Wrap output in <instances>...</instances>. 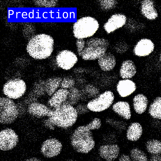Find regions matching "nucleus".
<instances>
[{"label":"nucleus","instance_id":"0eeeda50","mask_svg":"<svg viewBox=\"0 0 161 161\" xmlns=\"http://www.w3.org/2000/svg\"><path fill=\"white\" fill-rule=\"evenodd\" d=\"M114 98L113 93L106 91L88 102V109L94 112H100L108 109L113 104Z\"/></svg>","mask_w":161,"mask_h":161},{"label":"nucleus","instance_id":"6ab92c4d","mask_svg":"<svg viewBox=\"0 0 161 161\" xmlns=\"http://www.w3.org/2000/svg\"><path fill=\"white\" fill-rule=\"evenodd\" d=\"M141 9L142 14L149 19H154L158 17L157 12L155 8L153 1L145 0L142 1Z\"/></svg>","mask_w":161,"mask_h":161},{"label":"nucleus","instance_id":"f03ea898","mask_svg":"<svg viewBox=\"0 0 161 161\" xmlns=\"http://www.w3.org/2000/svg\"><path fill=\"white\" fill-rule=\"evenodd\" d=\"M76 45L78 55L85 60L98 59L106 52L109 45L108 40L92 38L86 40L78 39Z\"/></svg>","mask_w":161,"mask_h":161},{"label":"nucleus","instance_id":"9b49d317","mask_svg":"<svg viewBox=\"0 0 161 161\" xmlns=\"http://www.w3.org/2000/svg\"><path fill=\"white\" fill-rule=\"evenodd\" d=\"M62 147L61 142L55 138L49 139L42 143L41 152L45 157L51 158L57 156L61 151Z\"/></svg>","mask_w":161,"mask_h":161},{"label":"nucleus","instance_id":"7c9ffc66","mask_svg":"<svg viewBox=\"0 0 161 161\" xmlns=\"http://www.w3.org/2000/svg\"><path fill=\"white\" fill-rule=\"evenodd\" d=\"M78 114H83L86 113L88 111V108L87 105H86L83 104H80L78 105L76 108H75Z\"/></svg>","mask_w":161,"mask_h":161},{"label":"nucleus","instance_id":"1a4fd4ad","mask_svg":"<svg viewBox=\"0 0 161 161\" xmlns=\"http://www.w3.org/2000/svg\"><path fill=\"white\" fill-rule=\"evenodd\" d=\"M18 142V136L11 129H7L1 131L0 148L1 150L5 151L13 149Z\"/></svg>","mask_w":161,"mask_h":161},{"label":"nucleus","instance_id":"f8f14e48","mask_svg":"<svg viewBox=\"0 0 161 161\" xmlns=\"http://www.w3.org/2000/svg\"><path fill=\"white\" fill-rule=\"evenodd\" d=\"M126 20V17L124 14H114L105 24L104 29L107 33H109L124 26Z\"/></svg>","mask_w":161,"mask_h":161},{"label":"nucleus","instance_id":"4be33fe9","mask_svg":"<svg viewBox=\"0 0 161 161\" xmlns=\"http://www.w3.org/2000/svg\"><path fill=\"white\" fill-rule=\"evenodd\" d=\"M142 133V128L140 124L137 122L133 123L128 128L126 137L130 141H136L140 138Z\"/></svg>","mask_w":161,"mask_h":161},{"label":"nucleus","instance_id":"39448f33","mask_svg":"<svg viewBox=\"0 0 161 161\" xmlns=\"http://www.w3.org/2000/svg\"><path fill=\"white\" fill-rule=\"evenodd\" d=\"M99 27L97 21L94 18L86 16L78 19L73 25L74 36L82 39L92 36Z\"/></svg>","mask_w":161,"mask_h":161},{"label":"nucleus","instance_id":"f704fd0d","mask_svg":"<svg viewBox=\"0 0 161 161\" xmlns=\"http://www.w3.org/2000/svg\"><path fill=\"white\" fill-rule=\"evenodd\" d=\"M27 160H31V161H38L40 160V159H38L35 158H31L30 159H27Z\"/></svg>","mask_w":161,"mask_h":161},{"label":"nucleus","instance_id":"bb28decb","mask_svg":"<svg viewBox=\"0 0 161 161\" xmlns=\"http://www.w3.org/2000/svg\"><path fill=\"white\" fill-rule=\"evenodd\" d=\"M147 151L153 154H159L161 152V143L160 141L155 139L150 140L146 143Z\"/></svg>","mask_w":161,"mask_h":161},{"label":"nucleus","instance_id":"412c9836","mask_svg":"<svg viewBox=\"0 0 161 161\" xmlns=\"http://www.w3.org/2000/svg\"><path fill=\"white\" fill-rule=\"evenodd\" d=\"M112 109L115 113L126 119H129L130 118V107L127 102H118L113 105Z\"/></svg>","mask_w":161,"mask_h":161},{"label":"nucleus","instance_id":"7ed1b4c3","mask_svg":"<svg viewBox=\"0 0 161 161\" xmlns=\"http://www.w3.org/2000/svg\"><path fill=\"white\" fill-rule=\"evenodd\" d=\"M54 41L50 36L40 34L33 37L29 41L27 51L33 58L38 59L46 58L51 54Z\"/></svg>","mask_w":161,"mask_h":161},{"label":"nucleus","instance_id":"c85d7f7f","mask_svg":"<svg viewBox=\"0 0 161 161\" xmlns=\"http://www.w3.org/2000/svg\"><path fill=\"white\" fill-rule=\"evenodd\" d=\"M75 84V81L73 78L66 77L62 78L60 87L65 89H70L74 87Z\"/></svg>","mask_w":161,"mask_h":161},{"label":"nucleus","instance_id":"f3484780","mask_svg":"<svg viewBox=\"0 0 161 161\" xmlns=\"http://www.w3.org/2000/svg\"><path fill=\"white\" fill-rule=\"evenodd\" d=\"M98 64L104 71H109L114 67L116 59L114 56L109 52L105 53L98 60Z\"/></svg>","mask_w":161,"mask_h":161},{"label":"nucleus","instance_id":"aec40b11","mask_svg":"<svg viewBox=\"0 0 161 161\" xmlns=\"http://www.w3.org/2000/svg\"><path fill=\"white\" fill-rule=\"evenodd\" d=\"M51 110L50 108L43 104L35 102L29 105L27 112L32 115L37 117H42L47 116Z\"/></svg>","mask_w":161,"mask_h":161},{"label":"nucleus","instance_id":"4468645a","mask_svg":"<svg viewBox=\"0 0 161 161\" xmlns=\"http://www.w3.org/2000/svg\"><path fill=\"white\" fill-rule=\"evenodd\" d=\"M120 148L117 144H110L101 146L99 149L100 156L107 161H113L118 156Z\"/></svg>","mask_w":161,"mask_h":161},{"label":"nucleus","instance_id":"b1692460","mask_svg":"<svg viewBox=\"0 0 161 161\" xmlns=\"http://www.w3.org/2000/svg\"><path fill=\"white\" fill-rule=\"evenodd\" d=\"M62 80V78L56 77L49 78L44 80L46 93L49 96L52 95L58 88L60 87Z\"/></svg>","mask_w":161,"mask_h":161},{"label":"nucleus","instance_id":"5701e85b","mask_svg":"<svg viewBox=\"0 0 161 161\" xmlns=\"http://www.w3.org/2000/svg\"><path fill=\"white\" fill-rule=\"evenodd\" d=\"M148 103L147 97L142 94H138L133 99V105L135 112L142 114L146 110Z\"/></svg>","mask_w":161,"mask_h":161},{"label":"nucleus","instance_id":"c756f323","mask_svg":"<svg viewBox=\"0 0 161 161\" xmlns=\"http://www.w3.org/2000/svg\"><path fill=\"white\" fill-rule=\"evenodd\" d=\"M101 4L105 8H111L116 4L115 1H102Z\"/></svg>","mask_w":161,"mask_h":161},{"label":"nucleus","instance_id":"cd10ccee","mask_svg":"<svg viewBox=\"0 0 161 161\" xmlns=\"http://www.w3.org/2000/svg\"><path fill=\"white\" fill-rule=\"evenodd\" d=\"M130 156L132 161H147V156L142 151L137 148L132 149L130 152Z\"/></svg>","mask_w":161,"mask_h":161},{"label":"nucleus","instance_id":"473e14b6","mask_svg":"<svg viewBox=\"0 0 161 161\" xmlns=\"http://www.w3.org/2000/svg\"><path fill=\"white\" fill-rule=\"evenodd\" d=\"M119 161H130L131 159L129 156L124 154L119 157Z\"/></svg>","mask_w":161,"mask_h":161},{"label":"nucleus","instance_id":"f257e3e1","mask_svg":"<svg viewBox=\"0 0 161 161\" xmlns=\"http://www.w3.org/2000/svg\"><path fill=\"white\" fill-rule=\"evenodd\" d=\"M101 125L100 119L95 118L87 125L78 127L71 139V145L74 149L82 153L90 152L95 145L92 130L99 129Z\"/></svg>","mask_w":161,"mask_h":161},{"label":"nucleus","instance_id":"393cba45","mask_svg":"<svg viewBox=\"0 0 161 161\" xmlns=\"http://www.w3.org/2000/svg\"><path fill=\"white\" fill-rule=\"evenodd\" d=\"M149 113L153 118L160 119L161 117V99L160 97H157L151 104Z\"/></svg>","mask_w":161,"mask_h":161},{"label":"nucleus","instance_id":"a878e982","mask_svg":"<svg viewBox=\"0 0 161 161\" xmlns=\"http://www.w3.org/2000/svg\"><path fill=\"white\" fill-rule=\"evenodd\" d=\"M80 98H81L80 91L74 87L68 90L67 99L65 103L73 106L77 104Z\"/></svg>","mask_w":161,"mask_h":161},{"label":"nucleus","instance_id":"a211bd4d","mask_svg":"<svg viewBox=\"0 0 161 161\" xmlns=\"http://www.w3.org/2000/svg\"><path fill=\"white\" fill-rule=\"evenodd\" d=\"M136 67L131 60H127L122 63L120 69V77L124 79L132 78L136 73Z\"/></svg>","mask_w":161,"mask_h":161},{"label":"nucleus","instance_id":"72a5a7b5","mask_svg":"<svg viewBox=\"0 0 161 161\" xmlns=\"http://www.w3.org/2000/svg\"><path fill=\"white\" fill-rule=\"evenodd\" d=\"M161 158L159 154H156L152 156L150 159L151 161H161Z\"/></svg>","mask_w":161,"mask_h":161},{"label":"nucleus","instance_id":"2f4dec72","mask_svg":"<svg viewBox=\"0 0 161 161\" xmlns=\"http://www.w3.org/2000/svg\"><path fill=\"white\" fill-rule=\"evenodd\" d=\"M45 124L47 127L49 128L50 129L52 130L54 129V125L52 123L49 119L47 120H45Z\"/></svg>","mask_w":161,"mask_h":161},{"label":"nucleus","instance_id":"6e6552de","mask_svg":"<svg viewBox=\"0 0 161 161\" xmlns=\"http://www.w3.org/2000/svg\"><path fill=\"white\" fill-rule=\"evenodd\" d=\"M26 89V84L22 79H15L8 81L4 85L3 92L9 98L16 99L21 97Z\"/></svg>","mask_w":161,"mask_h":161},{"label":"nucleus","instance_id":"2eb2a0df","mask_svg":"<svg viewBox=\"0 0 161 161\" xmlns=\"http://www.w3.org/2000/svg\"><path fill=\"white\" fill-rule=\"evenodd\" d=\"M136 86L132 80L125 79L119 80L117 85V90L119 95L122 97L129 96L136 90Z\"/></svg>","mask_w":161,"mask_h":161},{"label":"nucleus","instance_id":"ddd939ff","mask_svg":"<svg viewBox=\"0 0 161 161\" xmlns=\"http://www.w3.org/2000/svg\"><path fill=\"white\" fill-rule=\"evenodd\" d=\"M154 48V44L150 40L144 38L138 42L134 47L133 52L137 56H145L152 53Z\"/></svg>","mask_w":161,"mask_h":161},{"label":"nucleus","instance_id":"dca6fc26","mask_svg":"<svg viewBox=\"0 0 161 161\" xmlns=\"http://www.w3.org/2000/svg\"><path fill=\"white\" fill-rule=\"evenodd\" d=\"M68 94V90L61 88L56 91L49 100L48 103L54 108L58 107L66 102Z\"/></svg>","mask_w":161,"mask_h":161},{"label":"nucleus","instance_id":"20e7f679","mask_svg":"<svg viewBox=\"0 0 161 161\" xmlns=\"http://www.w3.org/2000/svg\"><path fill=\"white\" fill-rule=\"evenodd\" d=\"M78 115L76 109L73 106L64 103L53 110L51 109L47 116L54 125L67 128L75 123Z\"/></svg>","mask_w":161,"mask_h":161},{"label":"nucleus","instance_id":"9d476101","mask_svg":"<svg viewBox=\"0 0 161 161\" xmlns=\"http://www.w3.org/2000/svg\"><path fill=\"white\" fill-rule=\"evenodd\" d=\"M56 61L58 66L62 69L68 70L72 68L78 61L76 55L68 50L59 52L57 55Z\"/></svg>","mask_w":161,"mask_h":161},{"label":"nucleus","instance_id":"423d86ee","mask_svg":"<svg viewBox=\"0 0 161 161\" xmlns=\"http://www.w3.org/2000/svg\"><path fill=\"white\" fill-rule=\"evenodd\" d=\"M0 121L2 124H8L13 122L19 114L17 105L9 98H0Z\"/></svg>","mask_w":161,"mask_h":161}]
</instances>
